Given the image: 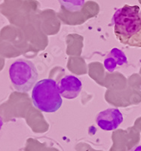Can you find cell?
<instances>
[{"label":"cell","mask_w":141,"mask_h":151,"mask_svg":"<svg viewBox=\"0 0 141 151\" xmlns=\"http://www.w3.org/2000/svg\"><path fill=\"white\" fill-rule=\"evenodd\" d=\"M114 33L117 40L130 47L141 48V12L137 5H125L112 17Z\"/></svg>","instance_id":"1"},{"label":"cell","mask_w":141,"mask_h":151,"mask_svg":"<svg viewBox=\"0 0 141 151\" xmlns=\"http://www.w3.org/2000/svg\"><path fill=\"white\" fill-rule=\"evenodd\" d=\"M32 100L36 108L45 113H54L62 105V96L57 83L52 79L39 81L33 88Z\"/></svg>","instance_id":"2"},{"label":"cell","mask_w":141,"mask_h":151,"mask_svg":"<svg viewBox=\"0 0 141 151\" xmlns=\"http://www.w3.org/2000/svg\"><path fill=\"white\" fill-rule=\"evenodd\" d=\"M9 78L14 89L20 92H28L37 83L38 71L31 60L17 59L9 67Z\"/></svg>","instance_id":"3"},{"label":"cell","mask_w":141,"mask_h":151,"mask_svg":"<svg viewBox=\"0 0 141 151\" xmlns=\"http://www.w3.org/2000/svg\"><path fill=\"white\" fill-rule=\"evenodd\" d=\"M123 122V116L117 108H109L97 114L96 122L104 131H112L117 129Z\"/></svg>","instance_id":"4"},{"label":"cell","mask_w":141,"mask_h":151,"mask_svg":"<svg viewBox=\"0 0 141 151\" xmlns=\"http://www.w3.org/2000/svg\"><path fill=\"white\" fill-rule=\"evenodd\" d=\"M61 96L67 99H74L79 96L82 88V82L75 76H65L59 83Z\"/></svg>","instance_id":"5"},{"label":"cell","mask_w":141,"mask_h":151,"mask_svg":"<svg viewBox=\"0 0 141 151\" xmlns=\"http://www.w3.org/2000/svg\"><path fill=\"white\" fill-rule=\"evenodd\" d=\"M127 64V58L125 54L117 48H112L106 56L103 62L104 67L108 72L112 73L119 67Z\"/></svg>","instance_id":"6"},{"label":"cell","mask_w":141,"mask_h":151,"mask_svg":"<svg viewBox=\"0 0 141 151\" xmlns=\"http://www.w3.org/2000/svg\"><path fill=\"white\" fill-rule=\"evenodd\" d=\"M60 5L70 12H80L83 8L85 0H58Z\"/></svg>","instance_id":"7"},{"label":"cell","mask_w":141,"mask_h":151,"mask_svg":"<svg viewBox=\"0 0 141 151\" xmlns=\"http://www.w3.org/2000/svg\"><path fill=\"white\" fill-rule=\"evenodd\" d=\"M129 151H141V145H137V146H135Z\"/></svg>","instance_id":"8"},{"label":"cell","mask_w":141,"mask_h":151,"mask_svg":"<svg viewBox=\"0 0 141 151\" xmlns=\"http://www.w3.org/2000/svg\"><path fill=\"white\" fill-rule=\"evenodd\" d=\"M2 126V119H1V118H0V129H1Z\"/></svg>","instance_id":"9"}]
</instances>
